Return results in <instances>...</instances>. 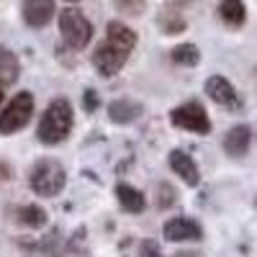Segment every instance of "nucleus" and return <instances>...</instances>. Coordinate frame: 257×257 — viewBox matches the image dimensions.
I'll return each mask as SVG.
<instances>
[{"label": "nucleus", "mask_w": 257, "mask_h": 257, "mask_svg": "<svg viewBox=\"0 0 257 257\" xmlns=\"http://www.w3.org/2000/svg\"><path fill=\"white\" fill-rule=\"evenodd\" d=\"M75 123V108L67 98H54L47 111L41 113V121L36 126V139L44 147H57L70 137Z\"/></svg>", "instance_id": "1"}, {"label": "nucleus", "mask_w": 257, "mask_h": 257, "mask_svg": "<svg viewBox=\"0 0 257 257\" xmlns=\"http://www.w3.org/2000/svg\"><path fill=\"white\" fill-rule=\"evenodd\" d=\"M67 185V170L57 160H36L29 170V188L41 198H57Z\"/></svg>", "instance_id": "2"}, {"label": "nucleus", "mask_w": 257, "mask_h": 257, "mask_svg": "<svg viewBox=\"0 0 257 257\" xmlns=\"http://www.w3.org/2000/svg\"><path fill=\"white\" fill-rule=\"evenodd\" d=\"M59 31H62V41L72 52H82L93 41V24L77 8L59 11Z\"/></svg>", "instance_id": "3"}, {"label": "nucleus", "mask_w": 257, "mask_h": 257, "mask_svg": "<svg viewBox=\"0 0 257 257\" xmlns=\"http://www.w3.org/2000/svg\"><path fill=\"white\" fill-rule=\"evenodd\" d=\"M170 123L175 128H183V132L198 134V137L211 134V118H208L201 100H185L183 105H175L170 111Z\"/></svg>", "instance_id": "4"}, {"label": "nucleus", "mask_w": 257, "mask_h": 257, "mask_svg": "<svg viewBox=\"0 0 257 257\" xmlns=\"http://www.w3.org/2000/svg\"><path fill=\"white\" fill-rule=\"evenodd\" d=\"M31 118H34V95L29 90H21L3 108V113H0V134L11 137V134L21 132V128L29 126Z\"/></svg>", "instance_id": "5"}, {"label": "nucleus", "mask_w": 257, "mask_h": 257, "mask_svg": "<svg viewBox=\"0 0 257 257\" xmlns=\"http://www.w3.org/2000/svg\"><path fill=\"white\" fill-rule=\"evenodd\" d=\"M126 59H128V52L113 47L108 39L100 41V44L93 49V54H90V64H93V70L100 77H116L123 70Z\"/></svg>", "instance_id": "6"}, {"label": "nucleus", "mask_w": 257, "mask_h": 257, "mask_svg": "<svg viewBox=\"0 0 257 257\" xmlns=\"http://www.w3.org/2000/svg\"><path fill=\"white\" fill-rule=\"evenodd\" d=\"M203 90H206V95L213 103L221 105V108H226V111H242V105H244V100L239 98L237 88H234L224 75H211L206 80V85H203Z\"/></svg>", "instance_id": "7"}, {"label": "nucleus", "mask_w": 257, "mask_h": 257, "mask_svg": "<svg viewBox=\"0 0 257 257\" xmlns=\"http://www.w3.org/2000/svg\"><path fill=\"white\" fill-rule=\"evenodd\" d=\"M162 237L167 242H201L203 239V226L196 219H188V216H175L165 221L162 226Z\"/></svg>", "instance_id": "8"}, {"label": "nucleus", "mask_w": 257, "mask_h": 257, "mask_svg": "<svg viewBox=\"0 0 257 257\" xmlns=\"http://www.w3.org/2000/svg\"><path fill=\"white\" fill-rule=\"evenodd\" d=\"M21 16H24L26 26L44 29V26L52 24V18L57 16V3H54V0H24V6H21Z\"/></svg>", "instance_id": "9"}, {"label": "nucleus", "mask_w": 257, "mask_h": 257, "mask_svg": "<svg viewBox=\"0 0 257 257\" xmlns=\"http://www.w3.org/2000/svg\"><path fill=\"white\" fill-rule=\"evenodd\" d=\"M167 165H170V170H173L175 175H180V180L188 188H198L201 185V170H198L196 160H193L185 149H173L170 157H167Z\"/></svg>", "instance_id": "10"}, {"label": "nucleus", "mask_w": 257, "mask_h": 257, "mask_svg": "<svg viewBox=\"0 0 257 257\" xmlns=\"http://www.w3.org/2000/svg\"><path fill=\"white\" fill-rule=\"evenodd\" d=\"M142 113H144V105L132 98H116L108 103V121L118 126H128V123L139 121Z\"/></svg>", "instance_id": "11"}, {"label": "nucleus", "mask_w": 257, "mask_h": 257, "mask_svg": "<svg viewBox=\"0 0 257 257\" xmlns=\"http://www.w3.org/2000/svg\"><path fill=\"white\" fill-rule=\"evenodd\" d=\"M249 144H252V128L247 123H237L231 126L229 132L224 134V152L234 160H239L249 152Z\"/></svg>", "instance_id": "12"}, {"label": "nucleus", "mask_w": 257, "mask_h": 257, "mask_svg": "<svg viewBox=\"0 0 257 257\" xmlns=\"http://www.w3.org/2000/svg\"><path fill=\"white\" fill-rule=\"evenodd\" d=\"M105 39H108L113 47H118V49H123L128 54H132V49L137 47V31L132 26H126L123 21H116V18L108 21V26H105Z\"/></svg>", "instance_id": "13"}, {"label": "nucleus", "mask_w": 257, "mask_h": 257, "mask_svg": "<svg viewBox=\"0 0 257 257\" xmlns=\"http://www.w3.org/2000/svg\"><path fill=\"white\" fill-rule=\"evenodd\" d=\"M116 193V201L118 206L126 211V213H142L147 208V198H144V193L134 185H128V183H116L113 188Z\"/></svg>", "instance_id": "14"}, {"label": "nucleus", "mask_w": 257, "mask_h": 257, "mask_svg": "<svg viewBox=\"0 0 257 257\" xmlns=\"http://www.w3.org/2000/svg\"><path fill=\"white\" fill-rule=\"evenodd\" d=\"M16 221H18L21 226L36 231V229H44V226H47L49 213H47V208H41V206H36V203H26V206L16 208Z\"/></svg>", "instance_id": "15"}, {"label": "nucleus", "mask_w": 257, "mask_h": 257, "mask_svg": "<svg viewBox=\"0 0 257 257\" xmlns=\"http://www.w3.org/2000/svg\"><path fill=\"white\" fill-rule=\"evenodd\" d=\"M219 18L229 29H242L247 21V6L244 0H221L219 3Z\"/></svg>", "instance_id": "16"}, {"label": "nucleus", "mask_w": 257, "mask_h": 257, "mask_svg": "<svg viewBox=\"0 0 257 257\" xmlns=\"http://www.w3.org/2000/svg\"><path fill=\"white\" fill-rule=\"evenodd\" d=\"M21 77V59L8 49L0 44V85L8 88V85H16Z\"/></svg>", "instance_id": "17"}, {"label": "nucleus", "mask_w": 257, "mask_h": 257, "mask_svg": "<svg viewBox=\"0 0 257 257\" xmlns=\"http://www.w3.org/2000/svg\"><path fill=\"white\" fill-rule=\"evenodd\" d=\"M170 57H173V62L180 64V67H196L201 62V49L196 44H178L170 52Z\"/></svg>", "instance_id": "18"}, {"label": "nucleus", "mask_w": 257, "mask_h": 257, "mask_svg": "<svg viewBox=\"0 0 257 257\" xmlns=\"http://www.w3.org/2000/svg\"><path fill=\"white\" fill-rule=\"evenodd\" d=\"M175 203H178V190L170 183H160L157 185V208L165 211V208L175 206Z\"/></svg>", "instance_id": "19"}, {"label": "nucleus", "mask_w": 257, "mask_h": 257, "mask_svg": "<svg viewBox=\"0 0 257 257\" xmlns=\"http://www.w3.org/2000/svg\"><path fill=\"white\" fill-rule=\"evenodd\" d=\"M116 8L126 16H142L144 13V0H116Z\"/></svg>", "instance_id": "20"}, {"label": "nucleus", "mask_w": 257, "mask_h": 257, "mask_svg": "<svg viewBox=\"0 0 257 257\" xmlns=\"http://www.w3.org/2000/svg\"><path fill=\"white\" fill-rule=\"evenodd\" d=\"M137 257H162V249L155 239H142L137 244Z\"/></svg>", "instance_id": "21"}, {"label": "nucleus", "mask_w": 257, "mask_h": 257, "mask_svg": "<svg viewBox=\"0 0 257 257\" xmlns=\"http://www.w3.org/2000/svg\"><path fill=\"white\" fill-rule=\"evenodd\" d=\"M162 29H165V34H183L185 31V18L167 16V18H162Z\"/></svg>", "instance_id": "22"}, {"label": "nucleus", "mask_w": 257, "mask_h": 257, "mask_svg": "<svg viewBox=\"0 0 257 257\" xmlns=\"http://www.w3.org/2000/svg\"><path fill=\"white\" fill-rule=\"evenodd\" d=\"M98 105H100V95L93 88H88V90L82 93V108H85V113H95Z\"/></svg>", "instance_id": "23"}, {"label": "nucleus", "mask_w": 257, "mask_h": 257, "mask_svg": "<svg viewBox=\"0 0 257 257\" xmlns=\"http://www.w3.org/2000/svg\"><path fill=\"white\" fill-rule=\"evenodd\" d=\"M173 257H203V254L196 252V249H180V252H175Z\"/></svg>", "instance_id": "24"}, {"label": "nucleus", "mask_w": 257, "mask_h": 257, "mask_svg": "<svg viewBox=\"0 0 257 257\" xmlns=\"http://www.w3.org/2000/svg\"><path fill=\"white\" fill-rule=\"evenodd\" d=\"M0 103H3V85H0Z\"/></svg>", "instance_id": "25"}, {"label": "nucleus", "mask_w": 257, "mask_h": 257, "mask_svg": "<svg viewBox=\"0 0 257 257\" xmlns=\"http://www.w3.org/2000/svg\"><path fill=\"white\" fill-rule=\"evenodd\" d=\"M64 3H77V0H64Z\"/></svg>", "instance_id": "26"}, {"label": "nucleus", "mask_w": 257, "mask_h": 257, "mask_svg": "<svg viewBox=\"0 0 257 257\" xmlns=\"http://www.w3.org/2000/svg\"><path fill=\"white\" fill-rule=\"evenodd\" d=\"M254 208H257V198H254Z\"/></svg>", "instance_id": "27"}, {"label": "nucleus", "mask_w": 257, "mask_h": 257, "mask_svg": "<svg viewBox=\"0 0 257 257\" xmlns=\"http://www.w3.org/2000/svg\"><path fill=\"white\" fill-rule=\"evenodd\" d=\"M0 173H3V167H0ZM0 178H3V175H0Z\"/></svg>", "instance_id": "28"}, {"label": "nucleus", "mask_w": 257, "mask_h": 257, "mask_svg": "<svg viewBox=\"0 0 257 257\" xmlns=\"http://www.w3.org/2000/svg\"><path fill=\"white\" fill-rule=\"evenodd\" d=\"M254 137H257V134H254Z\"/></svg>", "instance_id": "29"}]
</instances>
